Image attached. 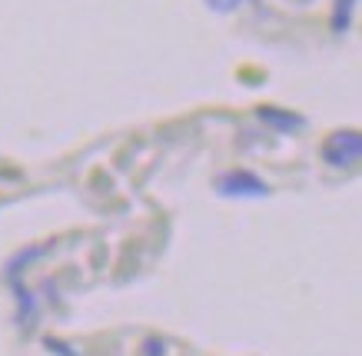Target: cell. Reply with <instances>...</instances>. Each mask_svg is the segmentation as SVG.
Wrapping results in <instances>:
<instances>
[{
  "mask_svg": "<svg viewBox=\"0 0 362 356\" xmlns=\"http://www.w3.org/2000/svg\"><path fill=\"white\" fill-rule=\"evenodd\" d=\"M362 154V140L356 130H346V134H332L322 147V156H326V163L332 167H352Z\"/></svg>",
  "mask_w": 362,
  "mask_h": 356,
  "instance_id": "1",
  "label": "cell"
},
{
  "mask_svg": "<svg viewBox=\"0 0 362 356\" xmlns=\"http://www.w3.org/2000/svg\"><path fill=\"white\" fill-rule=\"evenodd\" d=\"M220 190L226 197H263L266 193V183L263 180H256L252 173H226L220 177Z\"/></svg>",
  "mask_w": 362,
  "mask_h": 356,
  "instance_id": "2",
  "label": "cell"
},
{
  "mask_svg": "<svg viewBox=\"0 0 362 356\" xmlns=\"http://www.w3.org/2000/svg\"><path fill=\"white\" fill-rule=\"evenodd\" d=\"M259 120L273 123L279 130H299L303 127V117H293V113H279L276 107H259Z\"/></svg>",
  "mask_w": 362,
  "mask_h": 356,
  "instance_id": "3",
  "label": "cell"
},
{
  "mask_svg": "<svg viewBox=\"0 0 362 356\" xmlns=\"http://www.w3.org/2000/svg\"><path fill=\"white\" fill-rule=\"evenodd\" d=\"M349 11H352V0H336V13H332V27L336 30H346L349 27Z\"/></svg>",
  "mask_w": 362,
  "mask_h": 356,
  "instance_id": "4",
  "label": "cell"
},
{
  "mask_svg": "<svg viewBox=\"0 0 362 356\" xmlns=\"http://www.w3.org/2000/svg\"><path fill=\"white\" fill-rule=\"evenodd\" d=\"M209 7H216V11H233V7H240V0H209Z\"/></svg>",
  "mask_w": 362,
  "mask_h": 356,
  "instance_id": "5",
  "label": "cell"
}]
</instances>
